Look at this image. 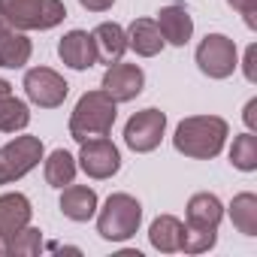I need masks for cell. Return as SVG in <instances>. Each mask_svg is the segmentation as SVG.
I'll return each instance as SVG.
<instances>
[{
	"mask_svg": "<svg viewBox=\"0 0 257 257\" xmlns=\"http://www.w3.org/2000/svg\"><path fill=\"white\" fill-rule=\"evenodd\" d=\"M227 137H230V127H227L224 118H218V115H191V118L179 121L176 134H173V146L185 158L212 161L224 152Z\"/></svg>",
	"mask_w": 257,
	"mask_h": 257,
	"instance_id": "obj_1",
	"label": "cell"
},
{
	"mask_svg": "<svg viewBox=\"0 0 257 257\" xmlns=\"http://www.w3.org/2000/svg\"><path fill=\"white\" fill-rule=\"evenodd\" d=\"M155 22H158V28H161L164 43H170V46H188V40L194 37V19H191V13H188L182 4L164 7Z\"/></svg>",
	"mask_w": 257,
	"mask_h": 257,
	"instance_id": "obj_12",
	"label": "cell"
},
{
	"mask_svg": "<svg viewBox=\"0 0 257 257\" xmlns=\"http://www.w3.org/2000/svg\"><path fill=\"white\" fill-rule=\"evenodd\" d=\"M79 4H82V10H88V13H106V10H112L115 0H79Z\"/></svg>",
	"mask_w": 257,
	"mask_h": 257,
	"instance_id": "obj_29",
	"label": "cell"
},
{
	"mask_svg": "<svg viewBox=\"0 0 257 257\" xmlns=\"http://www.w3.org/2000/svg\"><path fill=\"white\" fill-rule=\"evenodd\" d=\"M76 170H79V164H76V158L67 149H55L46 158V164H43L46 185H52V188H67L76 179Z\"/></svg>",
	"mask_w": 257,
	"mask_h": 257,
	"instance_id": "obj_20",
	"label": "cell"
},
{
	"mask_svg": "<svg viewBox=\"0 0 257 257\" xmlns=\"http://www.w3.org/2000/svg\"><path fill=\"white\" fill-rule=\"evenodd\" d=\"M46 149L40 137H16L0 149V185H13L25 179L34 167H40Z\"/></svg>",
	"mask_w": 257,
	"mask_h": 257,
	"instance_id": "obj_5",
	"label": "cell"
},
{
	"mask_svg": "<svg viewBox=\"0 0 257 257\" xmlns=\"http://www.w3.org/2000/svg\"><path fill=\"white\" fill-rule=\"evenodd\" d=\"M31 55H34V46L25 37V31H16V28H4V31H0V67L22 70L31 61Z\"/></svg>",
	"mask_w": 257,
	"mask_h": 257,
	"instance_id": "obj_18",
	"label": "cell"
},
{
	"mask_svg": "<svg viewBox=\"0 0 257 257\" xmlns=\"http://www.w3.org/2000/svg\"><path fill=\"white\" fill-rule=\"evenodd\" d=\"M118 115V103L103 91H85L70 115V137L76 143L94 140V137H109L112 134V124Z\"/></svg>",
	"mask_w": 257,
	"mask_h": 257,
	"instance_id": "obj_2",
	"label": "cell"
},
{
	"mask_svg": "<svg viewBox=\"0 0 257 257\" xmlns=\"http://www.w3.org/2000/svg\"><path fill=\"white\" fill-rule=\"evenodd\" d=\"M242 121L248 124V131H251V134L257 131V97H251V100L245 103V112H242Z\"/></svg>",
	"mask_w": 257,
	"mask_h": 257,
	"instance_id": "obj_28",
	"label": "cell"
},
{
	"mask_svg": "<svg viewBox=\"0 0 257 257\" xmlns=\"http://www.w3.org/2000/svg\"><path fill=\"white\" fill-rule=\"evenodd\" d=\"M91 40H94V52H97V61L100 64H115L124 58L127 52V31L115 22H103L91 31Z\"/></svg>",
	"mask_w": 257,
	"mask_h": 257,
	"instance_id": "obj_15",
	"label": "cell"
},
{
	"mask_svg": "<svg viewBox=\"0 0 257 257\" xmlns=\"http://www.w3.org/2000/svg\"><path fill=\"white\" fill-rule=\"evenodd\" d=\"M25 94L40 109H58L67 100L70 85H67V79L58 70H52V67H34V70L25 73Z\"/></svg>",
	"mask_w": 257,
	"mask_h": 257,
	"instance_id": "obj_8",
	"label": "cell"
},
{
	"mask_svg": "<svg viewBox=\"0 0 257 257\" xmlns=\"http://www.w3.org/2000/svg\"><path fill=\"white\" fill-rule=\"evenodd\" d=\"M242 73H245V79L254 85L257 82V46L251 43L248 49H245V61H242Z\"/></svg>",
	"mask_w": 257,
	"mask_h": 257,
	"instance_id": "obj_27",
	"label": "cell"
},
{
	"mask_svg": "<svg viewBox=\"0 0 257 257\" xmlns=\"http://www.w3.org/2000/svg\"><path fill=\"white\" fill-rule=\"evenodd\" d=\"M31 124V109L25 100L13 97V94H4L0 97V134H16V131H25Z\"/></svg>",
	"mask_w": 257,
	"mask_h": 257,
	"instance_id": "obj_22",
	"label": "cell"
},
{
	"mask_svg": "<svg viewBox=\"0 0 257 257\" xmlns=\"http://www.w3.org/2000/svg\"><path fill=\"white\" fill-rule=\"evenodd\" d=\"M58 55L70 70H91L97 64V52H94V40L88 31H70L61 37L58 43Z\"/></svg>",
	"mask_w": 257,
	"mask_h": 257,
	"instance_id": "obj_11",
	"label": "cell"
},
{
	"mask_svg": "<svg viewBox=\"0 0 257 257\" xmlns=\"http://www.w3.org/2000/svg\"><path fill=\"white\" fill-rule=\"evenodd\" d=\"M4 28H10V25H7V19H4V16H0V31H4Z\"/></svg>",
	"mask_w": 257,
	"mask_h": 257,
	"instance_id": "obj_31",
	"label": "cell"
},
{
	"mask_svg": "<svg viewBox=\"0 0 257 257\" xmlns=\"http://www.w3.org/2000/svg\"><path fill=\"white\" fill-rule=\"evenodd\" d=\"M4 94H13V85L7 79H0V97H4Z\"/></svg>",
	"mask_w": 257,
	"mask_h": 257,
	"instance_id": "obj_30",
	"label": "cell"
},
{
	"mask_svg": "<svg viewBox=\"0 0 257 257\" xmlns=\"http://www.w3.org/2000/svg\"><path fill=\"white\" fill-rule=\"evenodd\" d=\"M230 221L242 236H257V197L251 191H242L230 203Z\"/></svg>",
	"mask_w": 257,
	"mask_h": 257,
	"instance_id": "obj_21",
	"label": "cell"
},
{
	"mask_svg": "<svg viewBox=\"0 0 257 257\" xmlns=\"http://www.w3.org/2000/svg\"><path fill=\"white\" fill-rule=\"evenodd\" d=\"M40 248H43V230L31 227V224L22 227L16 236L4 239V245H0L4 254H16V257H34V254H40Z\"/></svg>",
	"mask_w": 257,
	"mask_h": 257,
	"instance_id": "obj_23",
	"label": "cell"
},
{
	"mask_svg": "<svg viewBox=\"0 0 257 257\" xmlns=\"http://www.w3.org/2000/svg\"><path fill=\"white\" fill-rule=\"evenodd\" d=\"M31 215H34V206L25 194H0V242L16 236L22 227L31 224Z\"/></svg>",
	"mask_w": 257,
	"mask_h": 257,
	"instance_id": "obj_14",
	"label": "cell"
},
{
	"mask_svg": "<svg viewBox=\"0 0 257 257\" xmlns=\"http://www.w3.org/2000/svg\"><path fill=\"white\" fill-rule=\"evenodd\" d=\"M230 164L242 173H254L257 170V137L248 131V134H239L230 146Z\"/></svg>",
	"mask_w": 257,
	"mask_h": 257,
	"instance_id": "obj_24",
	"label": "cell"
},
{
	"mask_svg": "<svg viewBox=\"0 0 257 257\" xmlns=\"http://www.w3.org/2000/svg\"><path fill=\"white\" fill-rule=\"evenodd\" d=\"M164 37H161V28L155 19H137L127 28V49H134L140 58H155L161 55L164 49Z\"/></svg>",
	"mask_w": 257,
	"mask_h": 257,
	"instance_id": "obj_17",
	"label": "cell"
},
{
	"mask_svg": "<svg viewBox=\"0 0 257 257\" xmlns=\"http://www.w3.org/2000/svg\"><path fill=\"white\" fill-rule=\"evenodd\" d=\"M227 7L236 10V13L245 19V25H248L251 31L257 28V0H227Z\"/></svg>",
	"mask_w": 257,
	"mask_h": 257,
	"instance_id": "obj_26",
	"label": "cell"
},
{
	"mask_svg": "<svg viewBox=\"0 0 257 257\" xmlns=\"http://www.w3.org/2000/svg\"><path fill=\"white\" fill-rule=\"evenodd\" d=\"M143 224V206L131 194H109L100 215H97V233L106 242H124L131 239Z\"/></svg>",
	"mask_w": 257,
	"mask_h": 257,
	"instance_id": "obj_4",
	"label": "cell"
},
{
	"mask_svg": "<svg viewBox=\"0 0 257 257\" xmlns=\"http://www.w3.org/2000/svg\"><path fill=\"white\" fill-rule=\"evenodd\" d=\"M167 134V112L149 106L137 115H131V121L124 124V143L127 149H134L137 155H149L161 146Z\"/></svg>",
	"mask_w": 257,
	"mask_h": 257,
	"instance_id": "obj_7",
	"label": "cell"
},
{
	"mask_svg": "<svg viewBox=\"0 0 257 257\" xmlns=\"http://www.w3.org/2000/svg\"><path fill=\"white\" fill-rule=\"evenodd\" d=\"M185 224L188 227H197V230H218L221 218H224V206L215 194L209 191H200L188 200V209H185Z\"/></svg>",
	"mask_w": 257,
	"mask_h": 257,
	"instance_id": "obj_16",
	"label": "cell"
},
{
	"mask_svg": "<svg viewBox=\"0 0 257 257\" xmlns=\"http://www.w3.org/2000/svg\"><path fill=\"white\" fill-rule=\"evenodd\" d=\"M182 233H185V224L176 218V215H158L149 227V242L164 251V254H173L182 248Z\"/></svg>",
	"mask_w": 257,
	"mask_h": 257,
	"instance_id": "obj_19",
	"label": "cell"
},
{
	"mask_svg": "<svg viewBox=\"0 0 257 257\" xmlns=\"http://www.w3.org/2000/svg\"><path fill=\"white\" fill-rule=\"evenodd\" d=\"M218 242V230H197V227H188L185 224V233H182V248L185 254H203L209 248H215Z\"/></svg>",
	"mask_w": 257,
	"mask_h": 257,
	"instance_id": "obj_25",
	"label": "cell"
},
{
	"mask_svg": "<svg viewBox=\"0 0 257 257\" xmlns=\"http://www.w3.org/2000/svg\"><path fill=\"white\" fill-rule=\"evenodd\" d=\"M197 67L209 79H230L239 67L236 43L224 34H206L197 46Z\"/></svg>",
	"mask_w": 257,
	"mask_h": 257,
	"instance_id": "obj_6",
	"label": "cell"
},
{
	"mask_svg": "<svg viewBox=\"0 0 257 257\" xmlns=\"http://www.w3.org/2000/svg\"><path fill=\"white\" fill-rule=\"evenodd\" d=\"M100 88H103L115 103H131V100H137V97L143 94V88H146V73H143V67H137V64H121V61H115V64L106 67Z\"/></svg>",
	"mask_w": 257,
	"mask_h": 257,
	"instance_id": "obj_10",
	"label": "cell"
},
{
	"mask_svg": "<svg viewBox=\"0 0 257 257\" xmlns=\"http://www.w3.org/2000/svg\"><path fill=\"white\" fill-rule=\"evenodd\" d=\"M82 146V152H79V167H82V173L85 176H91V179H112L118 170H121V152L115 149V143L112 140H106V137H94V140H85V143H79Z\"/></svg>",
	"mask_w": 257,
	"mask_h": 257,
	"instance_id": "obj_9",
	"label": "cell"
},
{
	"mask_svg": "<svg viewBox=\"0 0 257 257\" xmlns=\"http://www.w3.org/2000/svg\"><path fill=\"white\" fill-rule=\"evenodd\" d=\"M97 206H100V200H97V191L94 188L73 185V182L67 188H61V212H64V218H70L76 224L91 221L97 215Z\"/></svg>",
	"mask_w": 257,
	"mask_h": 257,
	"instance_id": "obj_13",
	"label": "cell"
},
{
	"mask_svg": "<svg viewBox=\"0 0 257 257\" xmlns=\"http://www.w3.org/2000/svg\"><path fill=\"white\" fill-rule=\"evenodd\" d=\"M0 16L16 31H52L67 19L64 0H0Z\"/></svg>",
	"mask_w": 257,
	"mask_h": 257,
	"instance_id": "obj_3",
	"label": "cell"
}]
</instances>
